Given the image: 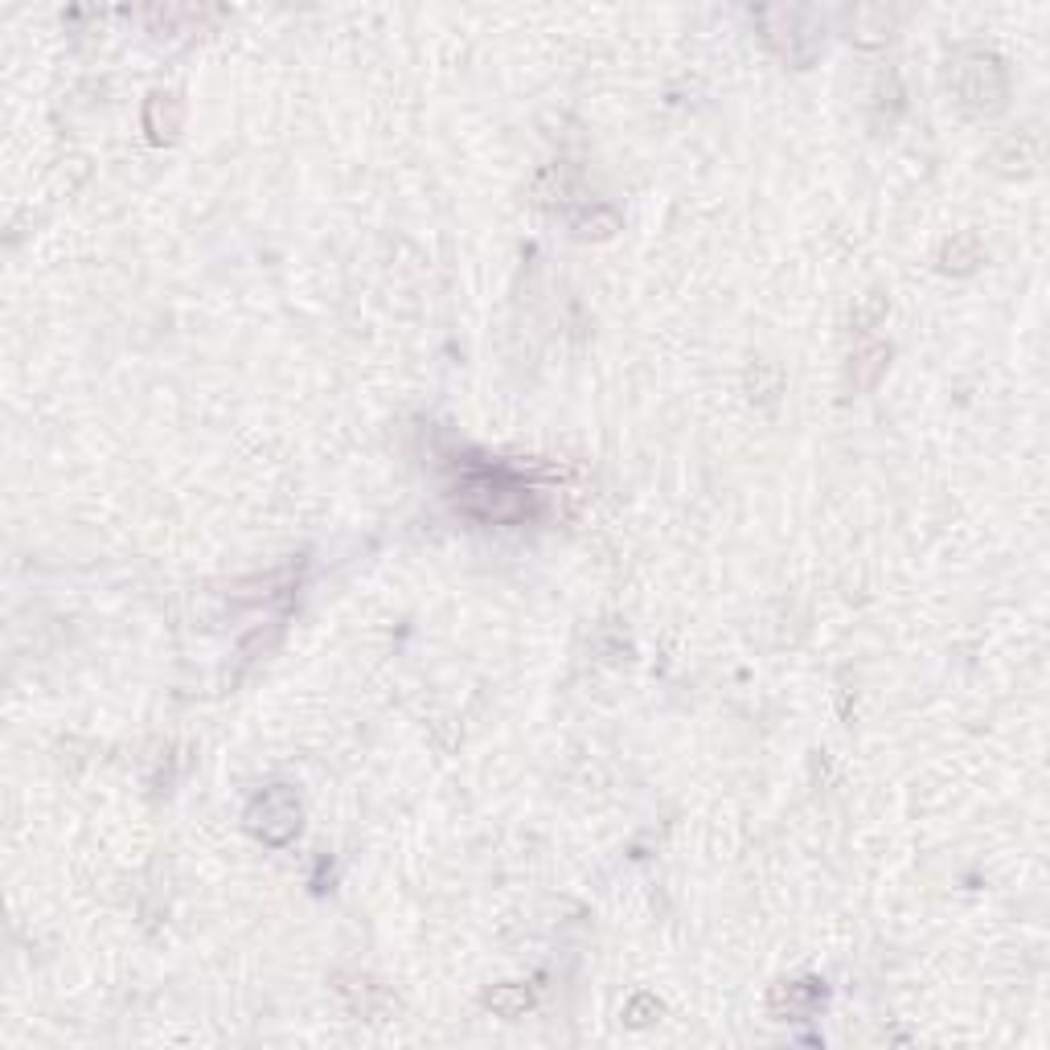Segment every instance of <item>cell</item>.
<instances>
[{
    "instance_id": "obj_1",
    "label": "cell",
    "mask_w": 1050,
    "mask_h": 1050,
    "mask_svg": "<svg viewBox=\"0 0 1050 1050\" xmlns=\"http://www.w3.org/2000/svg\"><path fill=\"white\" fill-rule=\"evenodd\" d=\"M456 505L480 521L514 526V521H526L534 514V493L505 472H477V477H464L456 484Z\"/></svg>"
},
{
    "instance_id": "obj_2",
    "label": "cell",
    "mask_w": 1050,
    "mask_h": 1050,
    "mask_svg": "<svg viewBox=\"0 0 1050 1050\" xmlns=\"http://www.w3.org/2000/svg\"><path fill=\"white\" fill-rule=\"evenodd\" d=\"M246 821H251V830H255L263 842L283 846V842L300 830V805H295V796L288 793V788H267L263 796H255V805H251V812H246Z\"/></svg>"
},
{
    "instance_id": "obj_3",
    "label": "cell",
    "mask_w": 1050,
    "mask_h": 1050,
    "mask_svg": "<svg viewBox=\"0 0 1050 1050\" xmlns=\"http://www.w3.org/2000/svg\"><path fill=\"white\" fill-rule=\"evenodd\" d=\"M772 1001H784L788 1010H775L780 1017H793V1022H800V1017H809L821 1001H825V989L817 985V981H793V985H780L772 994Z\"/></svg>"
},
{
    "instance_id": "obj_4",
    "label": "cell",
    "mask_w": 1050,
    "mask_h": 1050,
    "mask_svg": "<svg viewBox=\"0 0 1050 1050\" xmlns=\"http://www.w3.org/2000/svg\"><path fill=\"white\" fill-rule=\"evenodd\" d=\"M530 1001H534V997L526 994L521 985H505V989H493V994H489V1005H493L501 1017H521L526 1010H530Z\"/></svg>"
},
{
    "instance_id": "obj_5",
    "label": "cell",
    "mask_w": 1050,
    "mask_h": 1050,
    "mask_svg": "<svg viewBox=\"0 0 1050 1050\" xmlns=\"http://www.w3.org/2000/svg\"><path fill=\"white\" fill-rule=\"evenodd\" d=\"M886 369V345H870V350L858 353V362H853V382L858 387H874V378Z\"/></svg>"
}]
</instances>
